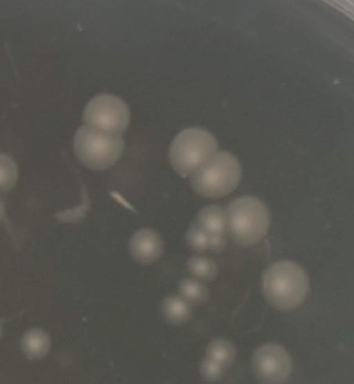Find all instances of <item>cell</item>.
Returning <instances> with one entry per match:
<instances>
[{
    "label": "cell",
    "instance_id": "obj_1",
    "mask_svg": "<svg viewBox=\"0 0 354 384\" xmlns=\"http://www.w3.org/2000/svg\"><path fill=\"white\" fill-rule=\"evenodd\" d=\"M261 289L267 300L277 309L291 310L305 300L309 280L297 263L283 260L270 264L261 277Z\"/></svg>",
    "mask_w": 354,
    "mask_h": 384
},
{
    "label": "cell",
    "instance_id": "obj_2",
    "mask_svg": "<svg viewBox=\"0 0 354 384\" xmlns=\"http://www.w3.org/2000/svg\"><path fill=\"white\" fill-rule=\"evenodd\" d=\"M227 229L232 239L242 246H252L268 233L270 215L266 205L252 196L232 201L225 210Z\"/></svg>",
    "mask_w": 354,
    "mask_h": 384
},
{
    "label": "cell",
    "instance_id": "obj_3",
    "mask_svg": "<svg viewBox=\"0 0 354 384\" xmlns=\"http://www.w3.org/2000/svg\"><path fill=\"white\" fill-rule=\"evenodd\" d=\"M237 158L225 151L216 152L191 175L194 190L202 196L218 198L232 192L241 179Z\"/></svg>",
    "mask_w": 354,
    "mask_h": 384
},
{
    "label": "cell",
    "instance_id": "obj_4",
    "mask_svg": "<svg viewBox=\"0 0 354 384\" xmlns=\"http://www.w3.org/2000/svg\"><path fill=\"white\" fill-rule=\"evenodd\" d=\"M217 149V140L209 131L200 127L187 128L178 133L171 143L170 162L179 175L191 176Z\"/></svg>",
    "mask_w": 354,
    "mask_h": 384
},
{
    "label": "cell",
    "instance_id": "obj_5",
    "mask_svg": "<svg viewBox=\"0 0 354 384\" xmlns=\"http://www.w3.org/2000/svg\"><path fill=\"white\" fill-rule=\"evenodd\" d=\"M74 150L78 159L93 170L107 169L122 154L124 143L121 135L105 132L87 125L74 136Z\"/></svg>",
    "mask_w": 354,
    "mask_h": 384
},
{
    "label": "cell",
    "instance_id": "obj_6",
    "mask_svg": "<svg viewBox=\"0 0 354 384\" xmlns=\"http://www.w3.org/2000/svg\"><path fill=\"white\" fill-rule=\"evenodd\" d=\"M128 107L120 98L101 94L91 100L84 108L85 125L99 130L122 135L129 123Z\"/></svg>",
    "mask_w": 354,
    "mask_h": 384
},
{
    "label": "cell",
    "instance_id": "obj_7",
    "mask_svg": "<svg viewBox=\"0 0 354 384\" xmlns=\"http://www.w3.org/2000/svg\"><path fill=\"white\" fill-rule=\"evenodd\" d=\"M251 365L257 378L264 383L286 382L292 372V360L281 345L268 343L254 352Z\"/></svg>",
    "mask_w": 354,
    "mask_h": 384
},
{
    "label": "cell",
    "instance_id": "obj_8",
    "mask_svg": "<svg viewBox=\"0 0 354 384\" xmlns=\"http://www.w3.org/2000/svg\"><path fill=\"white\" fill-rule=\"evenodd\" d=\"M133 258L140 264H150L157 260L163 250L162 240L152 228H143L136 231L129 244Z\"/></svg>",
    "mask_w": 354,
    "mask_h": 384
},
{
    "label": "cell",
    "instance_id": "obj_9",
    "mask_svg": "<svg viewBox=\"0 0 354 384\" xmlns=\"http://www.w3.org/2000/svg\"><path fill=\"white\" fill-rule=\"evenodd\" d=\"M194 223L209 236L224 235L227 229L225 210L218 205H207L198 212Z\"/></svg>",
    "mask_w": 354,
    "mask_h": 384
},
{
    "label": "cell",
    "instance_id": "obj_10",
    "mask_svg": "<svg viewBox=\"0 0 354 384\" xmlns=\"http://www.w3.org/2000/svg\"><path fill=\"white\" fill-rule=\"evenodd\" d=\"M22 349L30 359L44 357L50 350V339L41 329L32 328L27 331L21 339Z\"/></svg>",
    "mask_w": 354,
    "mask_h": 384
},
{
    "label": "cell",
    "instance_id": "obj_11",
    "mask_svg": "<svg viewBox=\"0 0 354 384\" xmlns=\"http://www.w3.org/2000/svg\"><path fill=\"white\" fill-rule=\"evenodd\" d=\"M162 311L165 318L173 323L185 322L191 313L187 302L183 298L176 295H169L163 300Z\"/></svg>",
    "mask_w": 354,
    "mask_h": 384
},
{
    "label": "cell",
    "instance_id": "obj_12",
    "mask_svg": "<svg viewBox=\"0 0 354 384\" xmlns=\"http://www.w3.org/2000/svg\"><path fill=\"white\" fill-rule=\"evenodd\" d=\"M206 355L207 358L216 361L225 368L233 363L236 349L231 341L225 338H217L207 345Z\"/></svg>",
    "mask_w": 354,
    "mask_h": 384
},
{
    "label": "cell",
    "instance_id": "obj_13",
    "mask_svg": "<svg viewBox=\"0 0 354 384\" xmlns=\"http://www.w3.org/2000/svg\"><path fill=\"white\" fill-rule=\"evenodd\" d=\"M17 178L18 170L14 160L9 155L0 153V192L12 188Z\"/></svg>",
    "mask_w": 354,
    "mask_h": 384
},
{
    "label": "cell",
    "instance_id": "obj_14",
    "mask_svg": "<svg viewBox=\"0 0 354 384\" xmlns=\"http://www.w3.org/2000/svg\"><path fill=\"white\" fill-rule=\"evenodd\" d=\"M188 270L194 275L212 280L217 273V266L214 260L204 256H193L187 263Z\"/></svg>",
    "mask_w": 354,
    "mask_h": 384
},
{
    "label": "cell",
    "instance_id": "obj_15",
    "mask_svg": "<svg viewBox=\"0 0 354 384\" xmlns=\"http://www.w3.org/2000/svg\"><path fill=\"white\" fill-rule=\"evenodd\" d=\"M179 291L187 300L194 302H202L207 298V289L201 282L191 278L182 280Z\"/></svg>",
    "mask_w": 354,
    "mask_h": 384
},
{
    "label": "cell",
    "instance_id": "obj_16",
    "mask_svg": "<svg viewBox=\"0 0 354 384\" xmlns=\"http://www.w3.org/2000/svg\"><path fill=\"white\" fill-rule=\"evenodd\" d=\"M186 241L194 250L202 252L209 248V235L194 222L187 232Z\"/></svg>",
    "mask_w": 354,
    "mask_h": 384
},
{
    "label": "cell",
    "instance_id": "obj_17",
    "mask_svg": "<svg viewBox=\"0 0 354 384\" xmlns=\"http://www.w3.org/2000/svg\"><path fill=\"white\" fill-rule=\"evenodd\" d=\"M223 366L216 361L206 358L201 362V372L202 376L209 381L219 379L223 372Z\"/></svg>",
    "mask_w": 354,
    "mask_h": 384
},
{
    "label": "cell",
    "instance_id": "obj_18",
    "mask_svg": "<svg viewBox=\"0 0 354 384\" xmlns=\"http://www.w3.org/2000/svg\"><path fill=\"white\" fill-rule=\"evenodd\" d=\"M225 238L224 235H212L209 236V248L218 251L225 247Z\"/></svg>",
    "mask_w": 354,
    "mask_h": 384
},
{
    "label": "cell",
    "instance_id": "obj_19",
    "mask_svg": "<svg viewBox=\"0 0 354 384\" xmlns=\"http://www.w3.org/2000/svg\"><path fill=\"white\" fill-rule=\"evenodd\" d=\"M5 214V206L3 201L0 199V221L3 219Z\"/></svg>",
    "mask_w": 354,
    "mask_h": 384
},
{
    "label": "cell",
    "instance_id": "obj_20",
    "mask_svg": "<svg viewBox=\"0 0 354 384\" xmlns=\"http://www.w3.org/2000/svg\"><path fill=\"white\" fill-rule=\"evenodd\" d=\"M1 332H2V324H1V322L0 320V338H1Z\"/></svg>",
    "mask_w": 354,
    "mask_h": 384
}]
</instances>
